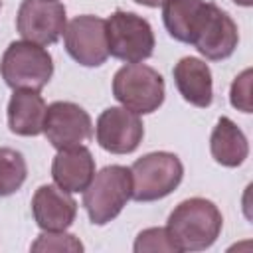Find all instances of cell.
<instances>
[{
  "mask_svg": "<svg viewBox=\"0 0 253 253\" xmlns=\"http://www.w3.org/2000/svg\"><path fill=\"white\" fill-rule=\"evenodd\" d=\"M223 219L217 206L204 198L180 202L168 217V235L176 251H202L215 243Z\"/></svg>",
  "mask_w": 253,
  "mask_h": 253,
  "instance_id": "6da1fadb",
  "label": "cell"
},
{
  "mask_svg": "<svg viewBox=\"0 0 253 253\" xmlns=\"http://www.w3.org/2000/svg\"><path fill=\"white\" fill-rule=\"evenodd\" d=\"M132 180L130 170L119 164L105 166L93 176L83 190V206L95 225H105L115 219L130 200Z\"/></svg>",
  "mask_w": 253,
  "mask_h": 253,
  "instance_id": "7a4b0ae2",
  "label": "cell"
},
{
  "mask_svg": "<svg viewBox=\"0 0 253 253\" xmlns=\"http://www.w3.org/2000/svg\"><path fill=\"white\" fill-rule=\"evenodd\" d=\"M132 192L136 202H154L172 194L184 176L180 158L172 152H150L138 158L130 168Z\"/></svg>",
  "mask_w": 253,
  "mask_h": 253,
  "instance_id": "3957f363",
  "label": "cell"
},
{
  "mask_svg": "<svg viewBox=\"0 0 253 253\" xmlns=\"http://www.w3.org/2000/svg\"><path fill=\"white\" fill-rule=\"evenodd\" d=\"M0 73L8 87L40 91L47 85L53 73L51 55L38 43L12 42L0 61Z\"/></svg>",
  "mask_w": 253,
  "mask_h": 253,
  "instance_id": "277c9868",
  "label": "cell"
},
{
  "mask_svg": "<svg viewBox=\"0 0 253 253\" xmlns=\"http://www.w3.org/2000/svg\"><path fill=\"white\" fill-rule=\"evenodd\" d=\"M113 95L123 107L136 115H148L164 101V79L144 63H128L115 73Z\"/></svg>",
  "mask_w": 253,
  "mask_h": 253,
  "instance_id": "5b68a950",
  "label": "cell"
},
{
  "mask_svg": "<svg viewBox=\"0 0 253 253\" xmlns=\"http://www.w3.org/2000/svg\"><path fill=\"white\" fill-rule=\"evenodd\" d=\"M239 42V32L235 22L215 4L204 2L200 8L188 43H192L208 59L219 61L229 57Z\"/></svg>",
  "mask_w": 253,
  "mask_h": 253,
  "instance_id": "8992f818",
  "label": "cell"
},
{
  "mask_svg": "<svg viewBox=\"0 0 253 253\" xmlns=\"http://www.w3.org/2000/svg\"><path fill=\"white\" fill-rule=\"evenodd\" d=\"M107 24V45L109 53L126 63H140L152 55L154 34L150 24L138 14L117 10L111 14Z\"/></svg>",
  "mask_w": 253,
  "mask_h": 253,
  "instance_id": "52a82bcc",
  "label": "cell"
},
{
  "mask_svg": "<svg viewBox=\"0 0 253 253\" xmlns=\"http://www.w3.org/2000/svg\"><path fill=\"white\" fill-rule=\"evenodd\" d=\"M65 26V6L57 0H24L16 18L18 34L38 45L55 43Z\"/></svg>",
  "mask_w": 253,
  "mask_h": 253,
  "instance_id": "ba28073f",
  "label": "cell"
},
{
  "mask_svg": "<svg viewBox=\"0 0 253 253\" xmlns=\"http://www.w3.org/2000/svg\"><path fill=\"white\" fill-rule=\"evenodd\" d=\"M67 53L85 67H97L109 57L107 24L97 16H77L63 32Z\"/></svg>",
  "mask_w": 253,
  "mask_h": 253,
  "instance_id": "9c48e42d",
  "label": "cell"
},
{
  "mask_svg": "<svg viewBox=\"0 0 253 253\" xmlns=\"http://www.w3.org/2000/svg\"><path fill=\"white\" fill-rule=\"evenodd\" d=\"M43 132L53 148H73L89 140L93 134V123L85 109L69 101H55L45 111Z\"/></svg>",
  "mask_w": 253,
  "mask_h": 253,
  "instance_id": "30bf717a",
  "label": "cell"
},
{
  "mask_svg": "<svg viewBox=\"0 0 253 253\" xmlns=\"http://www.w3.org/2000/svg\"><path fill=\"white\" fill-rule=\"evenodd\" d=\"M144 136V125L138 115L126 107L105 109L97 119V142L113 154L136 150Z\"/></svg>",
  "mask_w": 253,
  "mask_h": 253,
  "instance_id": "8fae6325",
  "label": "cell"
},
{
  "mask_svg": "<svg viewBox=\"0 0 253 253\" xmlns=\"http://www.w3.org/2000/svg\"><path fill=\"white\" fill-rule=\"evenodd\" d=\"M32 211L36 223L43 231H63L73 223L77 204L69 192L47 184L36 190L32 198Z\"/></svg>",
  "mask_w": 253,
  "mask_h": 253,
  "instance_id": "7c38bea8",
  "label": "cell"
},
{
  "mask_svg": "<svg viewBox=\"0 0 253 253\" xmlns=\"http://www.w3.org/2000/svg\"><path fill=\"white\" fill-rule=\"evenodd\" d=\"M51 176L63 192H83L95 176V160L85 146L63 148L55 154Z\"/></svg>",
  "mask_w": 253,
  "mask_h": 253,
  "instance_id": "4fadbf2b",
  "label": "cell"
},
{
  "mask_svg": "<svg viewBox=\"0 0 253 253\" xmlns=\"http://www.w3.org/2000/svg\"><path fill=\"white\" fill-rule=\"evenodd\" d=\"M45 101L38 91L16 89L8 103V125L10 130L20 136H38L43 132Z\"/></svg>",
  "mask_w": 253,
  "mask_h": 253,
  "instance_id": "5bb4252c",
  "label": "cell"
},
{
  "mask_svg": "<svg viewBox=\"0 0 253 253\" xmlns=\"http://www.w3.org/2000/svg\"><path fill=\"white\" fill-rule=\"evenodd\" d=\"M174 81L180 95L196 105V107H210L213 99L211 89V71L208 63L198 57H182L174 67Z\"/></svg>",
  "mask_w": 253,
  "mask_h": 253,
  "instance_id": "9a60e30c",
  "label": "cell"
},
{
  "mask_svg": "<svg viewBox=\"0 0 253 253\" xmlns=\"http://www.w3.org/2000/svg\"><path fill=\"white\" fill-rule=\"evenodd\" d=\"M211 156L215 162L227 168H235L245 162L249 154V144L241 128L227 117H221L211 132Z\"/></svg>",
  "mask_w": 253,
  "mask_h": 253,
  "instance_id": "2e32d148",
  "label": "cell"
},
{
  "mask_svg": "<svg viewBox=\"0 0 253 253\" xmlns=\"http://www.w3.org/2000/svg\"><path fill=\"white\" fill-rule=\"evenodd\" d=\"M202 4H204V0H164L162 2L164 26L174 40L188 43L192 24H194Z\"/></svg>",
  "mask_w": 253,
  "mask_h": 253,
  "instance_id": "e0dca14e",
  "label": "cell"
},
{
  "mask_svg": "<svg viewBox=\"0 0 253 253\" xmlns=\"http://www.w3.org/2000/svg\"><path fill=\"white\" fill-rule=\"evenodd\" d=\"M28 176L24 156L14 148H0V196H10L22 188Z\"/></svg>",
  "mask_w": 253,
  "mask_h": 253,
  "instance_id": "ac0fdd59",
  "label": "cell"
},
{
  "mask_svg": "<svg viewBox=\"0 0 253 253\" xmlns=\"http://www.w3.org/2000/svg\"><path fill=\"white\" fill-rule=\"evenodd\" d=\"M32 251H83V245L75 235L63 231H43L34 243Z\"/></svg>",
  "mask_w": 253,
  "mask_h": 253,
  "instance_id": "d6986e66",
  "label": "cell"
},
{
  "mask_svg": "<svg viewBox=\"0 0 253 253\" xmlns=\"http://www.w3.org/2000/svg\"><path fill=\"white\" fill-rule=\"evenodd\" d=\"M134 251L136 253H144V251H170V253H178L166 227H150L138 233L136 241H134Z\"/></svg>",
  "mask_w": 253,
  "mask_h": 253,
  "instance_id": "ffe728a7",
  "label": "cell"
},
{
  "mask_svg": "<svg viewBox=\"0 0 253 253\" xmlns=\"http://www.w3.org/2000/svg\"><path fill=\"white\" fill-rule=\"evenodd\" d=\"M251 71L245 69L239 77H235L231 85V105L243 113H251Z\"/></svg>",
  "mask_w": 253,
  "mask_h": 253,
  "instance_id": "44dd1931",
  "label": "cell"
},
{
  "mask_svg": "<svg viewBox=\"0 0 253 253\" xmlns=\"http://www.w3.org/2000/svg\"><path fill=\"white\" fill-rule=\"evenodd\" d=\"M134 2H138L142 6H148V8H156V6H162L164 0H134Z\"/></svg>",
  "mask_w": 253,
  "mask_h": 253,
  "instance_id": "7402d4cb",
  "label": "cell"
},
{
  "mask_svg": "<svg viewBox=\"0 0 253 253\" xmlns=\"http://www.w3.org/2000/svg\"><path fill=\"white\" fill-rule=\"evenodd\" d=\"M235 4H239V6H251L253 4V0H233Z\"/></svg>",
  "mask_w": 253,
  "mask_h": 253,
  "instance_id": "603a6c76",
  "label": "cell"
}]
</instances>
